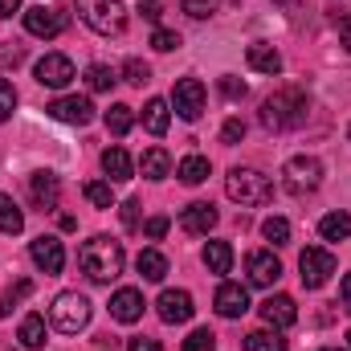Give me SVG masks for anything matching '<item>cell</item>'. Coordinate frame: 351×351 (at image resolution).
I'll list each match as a JSON object with an SVG mask.
<instances>
[{
	"label": "cell",
	"instance_id": "cell-1",
	"mask_svg": "<svg viewBox=\"0 0 351 351\" xmlns=\"http://www.w3.org/2000/svg\"><path fill=\"white\" fill-rule=\"evenodd\" d=\"M123 262H127L123 245L114 237H106V233L90 237L86 245L78 250V265H82V274H86L90 282H114L123 274Z\"/></svg>",
	"mask_w": 351,
	"mask_h": 351
},
{
	"label": "cell",
	"instance_id": "cell-2",
	"mask_svg": "<svg viewBox=\"0 0 351 351\" xmlns=\"http://www.w3.org/2000/svg\"><path fill=\"white\" fill-rule=\"evenodd\" d=\"M306 114H311V102H306L302 90H294V86L278 90V94H269L262 102V127L265 131H294V127L306 123Z\"/></svg>",
	"mask_w": 351,
	"mask_h": 351
},
{
	"label": "cell",
	"instance_id": "cell-3",
	"mask_svg": "<svg viewBox=\"0 0 351 351\" xmlns=\"http://www.w3.org/2000/svg\"><path fill=\"white\" fill-rule=\"evenodd\" d=\"M225 196L233 204H241V208H258V204L274 200V184L258 168H233V172L225 176Z\"/></svg>",
	"mask_w": 351,
	"mask_h": 351
},
{
	"label": "cell",
	"instance_id": "cell-4",
	"mask_svg": "<svg viewBox=\"0 0 351 351\" xmlns=\"http://www.w3.org/2000/svg\"><path fill=\"white\" fill-rule=\"evenodd\" d=\"M49 323L62 331V335H78L90 327V298L78 290H62L49 306Z\"/></svg>",
	"mask_w": 351,
	"mask_h": 351
},
{
	"label": "cell",
	"instance_id": "cell-5",
	"mask_svg": "<svg viewBox=\"0 0 351 351\" xmlns=\"http://www.w3.org/2000/svg\"><path fill=\"white\" fill-rule=\"evenodd\" d=\"M74 4H78L82 21H86L98 37H119V33L127 29V8H123V0H74Z\"/></svg>",
	"mask_w": 351,
	"mask_h": 351
},
{
	"label": "cell",
	"instance_id": "cell-6",
	"mask_svg": "<svg viewBox=\"0 0 351 351\" xmlns=\"http://www.w3.org/2000/svg\"><path fill=\"white\" fill-rule=\"evenodd\" d=\"M319 184H323V164L315 160V156H294V160H286V168H282V188L290 192V196H311V192H319Z\"/></svg>",
	"mask_w": 351,
	"mask_h": 351
},
{
	"label": "cell",
	"instance_id": "cell-7",
	"mask_svg": "<svg viewBox=\"0 0 351 351\" xmlns=\"http://www.w3.org/2000/svg\"><path fill=\"white\" fill-rule=\"evenodd\" d=\"M298 269H302V286L306 290H319L327 286V278L335 274V254L331 250H319V245H306L298 254Z\"/></svg>",
	"mask_w": 351,
	"mask_h": 351
},
{
	"label": "cell",
	"instance_id": "cell-8",
	"mask_svg": "<svg viewBox=\"0 0 351 351\" xmlns=\"http://www.w3.org/2000/svg\"><path fill=\"white\" fill-rule=\"evenodd\" d=\"M172 106L184 123H196L204 114V82L200 78H180L172 90Z\"/></svg>",
	"mask_w": 351,
	"mask_h": 351
},
{
	"label": "cell",
	"instance_id": "cell-9",
	"mask_svg": "<svg viewBox=\"0 0 351 351\" xmlns=\"http://www.w3.org/2000/svg\"><path fill=\"white\" fill-rule=\"evenodd\" d=\"M78 74H74V62L66 58V53H45L41 62H37V82L41 86H49V90H62V86H70Z\"/></svg>",
	"mask_w": 351,
	"mask_h": 351
},
{
	"label": "cell",
	"instance_id": "cell-10",
	"mask_svg": "<svg viewBox=\"0 0 351 351\" xmlns=\"http://www.w3.org/2000/svg\"><path fill=\"white\" fill-rule=\"evenodd\" d=\"M45 110H49L58 123H74V127L94 123V102H90V98H78V94H70V98H53Z\"/></svg>",
	"mask_w": 351,
	"mask_h": 351
},
{
	"label": "cell",
	"instance_id": "cell-11",
	"mask_svg": "<svg viewBox=\"0 0 351 351\" xmlns=\"http://www.w3.org/2000/svg\"><path fill=\"white\" fill-rule=\"evenodd\" d=\"M29 258H33V265H37L41 274H62V265H66V250H62L58 237L41 233V237L29 245Z\"/></svg>",
	"mask_w": 351,
	"mask_h": 351
},
{
	"label": "cell",
	"instance_id": "cell-12",
	"mask_svg": "<svg viewBox=\"0 0 351 351\" xmlns=\"http://www.w3.org/2000/svg\"><path fill=\"white\" fill-rule=\"evenodd\" d=\"M25 29L33 33V37H58L62 29H66V16L58 12V8H45V4H33V8H25Z\"/></svg>",
	"mask_w": 351,
	"mask_h": 351
},
{
	"label": "cell",
	"instance_id": "cell-13",
	"mask_svg": "<svg viewBox=\"0 0 351 351\" xmlns=\"http://www.w3.org/2000/svg\"><path fill=\"white\" fill-rule=\"evenodd\" d=\"M213 306H217V315H221V319H241V315L250 311V290H245L241 282H221V290H217Z\"/></svg>",
	"mask_w": 351,
	"mask_h": 351
},
{
	"label": "cell",
	"instance_id": "cell-14",
	"mask_svg": "<svg viewBox=\"0 0 351 351\" xmlns=\"http://www.w3.org/2000/svg\"><path fill=\"white\" fill-rule=\"evenodd\" d=\"M245 274H250V286H274L282 278V262L274 258V250H254L245 258Z\"/></svg>",
	"mask_w": 351,
	"mask_h": 351
},
{
	"label": "cell",
	"instance_id": "cell-15",
	"mask_svg": "<svg viewBox=\"0 0 351 351\" xmlns=\"http://www.w3.org/2000/svg\"><path fill=\"white\" fill-rule=\"evenodd\" d=\"M217 208L208 204V200H196V204H188L184 213H180V229L184 233H192V237H208V229H217Z\"/></svg>",
	"mask_w": 351,
	"mask_h": 351
},
{
	"label": "cell",
	"instance_id": "cell-16",
	"mask_svg": "<svg viewBox=\"0 0 351 351\" xmlns=\"http://www.w3.org/2000/svg\"><path fill=\"white\" fill-rule=\"evenodd\" d=\"M258 311H262V319L274 327V331L294 327V319H298V306H294V298H290V294H269Z\"/></svg>",
	"mask_w": 351,
	"mask_h": 351
},
{
	"label": "cell",
	"instance_id": "cell-17",
	"mask_svg": "<svg viewBox=\"0 0 351 351\" xmlns=\"http://www.w3.org/2000/svg\"><path fill=\"white\" fill-rule=\"evenodd\" d=\"M29 196H33V204H37L41 213L58 208V200H62V184H58V176L53 172H33L29 176Z\"/></svg>",
	"mask_w": 351,
	"mask_h": 351
},
{
	"label": "cell",
	"instance_id": "cell-18",
	"mask_svg": "<svg viewBox=\"0 0 351 351\" xmlns=\"http://www.w3.org/2000/svg\"><path fill=\"white\" fill-rule=\"evenodd\" d=\"M110 319H119V323H139V319H143V294H139L135 286L114 290V294H110Z\"/></svg>",
	"mask_w": 351,
	"mask_h": 351
},
{
	"label": "cell",
	"instance_id": "cell-19",
	"mask_svg": "<svg viewBox=\"0 0 351 351\" xmlns=\"http://www.w3.org/2000/svg\"><path fill=\"white\" fill-rule=\"evenodd\" d=\"M156 306H160V319H164V323H172V327H176V323H188V319H192V311H196L188 290H164Z\"/></svg>",
	"mask_w": 351,
	"mask_h": 351
},
{
	"label": "cell",
	"instance_id": "cell-20",
	"mask_svg": "<svg viewBox=\"0 0 351 351\" xmlns=\"http://www.w3.org/2000/svg\"><path fill=\"white\" fill-rule=\"evenodd\" d=\"M245 62H250V70H258V74H282V53L274 49V45H265V41H254L250 49H245Z\"/></svg>",
	"mask_w": 351,
	"mask_h": 351
},
{
	"label": "cell",
	"instance_id": "cell-21",
	"mask_svg": "<svg viewBox=\"0 0 351 351\" xmlns=\"http://www.w3.org/2000/svg\"><path fill=\"white\" fill-rule=\"evenodd\" d=\"M102 172L110 184H127L131 176H135V164H131V156L123 152V147H106L102 152Z\"/></svg>",
	"mask_w": 351,
	"mask_h": 351
},
{
	"label": "cell",
	"instance_id": "cell-22",
	"mask_svg": "<svg viewBox=\"0 0 351 351\" xmlns=\"http://www.w3.org/2000/svg\"><path fill=\"white\" fill-rule=\"evenodd\" d=\"M168 123H172V102H164V98H147V106H143V127H147L152 135H164Z\"/></svg>",
	"mask_w": 351,
	"mask_h": 351
},
{
	"label": "cell",
	"instance_id": "cell-23",
	"mask_svg": "<svg viewBox=\"0 0 351 351\" xmlns=\"http://www.w3.org/2000/svg\"><path fill=\"white\" fill-rule=\"evenodd\" d=\"M135 269L143 274V282H164V274H168V258H164L160 250H139Z\"/></svg>",
	"mask_w": 351,
	"mask_h": 351
},
{
	"label": "cell",
	"instance_id": "cell-24",
	"mask_svg": "<svg viewBox=\"0 0 351 351\" xmlns=\"http://www.w3.org/2000/svg\"><path fill=\"white\" fill-rule=\"evenodd\" d=\"M16 339H21V348H29V351L45 348V319H41V315H25Z\"/></svg>",
	"mask_w": 351,
	"mask_h": 351
},
{
	"label": "cell",
	"instance_id": "cell-25",
	"mask_svg": "<svg viewBox=\"0 0 351 351\" xmlns=\"http://www.w3.org/2000/svg\"><path fill=\"white\" fill-rule=\"evenodd\" d=\"M139 168H143L147 180H164V176L172 172V156H168L164 147H147V152H143V160H139Z\"/></svg>",
	"mask_w": 351,
	"mask_h": 351
},
{
	"label": "cell",
	"instance_id": "cell-26",
	"mask_svg": "<svg viewBox=\"0 0 351 351\" xmlns=\"http://www.w3.org/2000/svg\"><path fill=\"white\" fill-rule=\"evenodd\" d=\"M319 233H323V241H348L351 237V213H327L319 221Z\"/></svg>",
	"mask_w": 351,
	"mask_h": 351
},
{
	"label": "cell",
	"instance_id": "cell-27",
	"mask_svg": "<svg viewBox=\"0 0 351 351\" xmlns=\"http://www.w3.org/2000/svg\"><path fill=\"white\" fill-rule=\"evenodd\" d=\"M21 229H25V213H21V204H16L12 196H4V192H0V233L16 237Z\"/></svg>",
	"mask_w": 351,
	"mask_h": 351
},
{
	"label": "cell",
	"instance_id": "cell-28",
	"mask_svg": "<svg viewBox=\"0 0 351 351\" xmlns=\"http://www.w3.org/2000/svg\"><path fill=\"white\" fill-rule=\"evenodd\" d=\"M204 265H208L213 274H229V269H233V245H229V241H208V245H204Z\"/></svg>",
	"mask_w": 351,
	"mask_h": 351
},
{
	"label": "cell",
	"instance_id": "cell-29",
	"mask_svg": "<svg viewBox=\"0 0 351 351\" xmlns=\"http://www.w3.org/2000/svg\"><path fill=\"white\" fill-rule=\"evenodd\" d=\"M102 119H106V131H110V135H127V131L135 127V110H131L127 102H114Z\"/></svg>",
	"mask_w": 351,
	"mask_h": 351
},
{
	"label": "cell",
	"instance_id": "cell-30",
	"mask_svg": "<svg viewBox=\"0 0 351 351\" xmlns=\"http://www.w3.org/2000/svg\"><path fill=\"white\" fill-rule=\"evenodd\" d=\"M290 343L282 339V331H250L245 335V351H286Z\"/></svg>",
	"mask_w": 351,
	"mask_h": 351
},
{
	"label": "cell",
	"instance_id": "cell-31",
	"mask_svg": "<svg viewBox=\"0 0 351 351\" xmlns=\"http://www.w3.org/2000/svg\"><path fill=\"white\" fill-rule=\"evenodd\" d=\"M176 172H180L184 184H204V180H208V160H204V156H184Z\"/></svg>",
	"mask_w": 351,
	"mask_h": 351
},
{
	"label": "cell",
	"instance_id": "cell-32",
	"mask_svg": "<svg viewBox=\"0 0 351 351\" xmlns=\"http://www.w3.org/2000/svg\"><path fill=\"white\" fill-rule=\"evenodd\" d=\"M262 237L269 241V245H290V221H286V217H265Z\"/></svg>",
	"mask_w": 351,
	"mask_h": 351
},
{
	"label": "cell",
	"instance_id": "cell-33",
	"mask_svg": "<svg viewBox=\"0 0 351 351\" xmlns=\"http://www.w3.org/2000/svg\"><path fill=\"white\" fill-rule=\"evenodd\" d=\"M82 192H86V200L94 204V208H114V192H110V180H90Z\"/></svg>",
	"mask_w": 351,
	"mask_h": 351
},
{
	"label": "cell",
	"instance_id": "cell-34",
	"mask_svg": "<svg viewBox=\"0 0 351 351\" xmlns=\"http://www.w3.org/2000/svg\"><path fill=\"white\" fill-rule=\"evenodd\" d=\"M29 294H33V282H29V278H21L12 290H4V294H0V315H12V306H16V302H25Z\"/></svg>",
	"mask_w": 351,
	"mask_h": 351
},
{
	"label": "cell",
	"instance_id": "cell-35",
	"mask_svg": "<svg viewBox=\"0 0 351 351\" xmlns=\"http://www.w3.org/2000/svg\"><path fill=\"white\" fill-rule=\"evenodd\" d=\"M86 82H90V90H110L114 82H119V74H114L110 66H90V70H86Z\"/></svg>",
	"mask_w": 351,
	"mask_h": 351
},
{
	"label": "cell",
	"instance_id": "cell-36",
	"mask_svg": "<svg viewBox=\"0 0 351 351\" xmlns=\"http://www.w3.org/2000/svg\"><path fill=\"white\" fill-rule=\"evenodd\" d=\"M184 351H217V335L208 327H196L188 339H184Z\"/></svg>",
	"mask_w": 351,
	"mask_h": 351
},
{
	"label": "cell",
	"instance_id": "cell-37",
	"mask_svg": "<svg viewBox=\"0 0 351 351\" xmlns=\"http://www.w3.org/2000/svg\"><path fill=\"white\" fill-rule=\"evenodd\" d=\"M184 4V12L192 16V21H204V16H213L217 8H221V0H180Z\"/></svg>",
	"mask_w": 351,
	"mask_h": 351
},
{
	"label": "cell",
	"instance_id": "cell-38",
	"mask_svg": "<svg viewBox=\"0 0 351 351\" xmlns=\"http://www.w3.org/2000/svg\"><path fill=\"white\" fill-rule=\"evenodd\" d=\"M123 78H127L131 86H143V82L152 78V70H147V62H139V58H131V62L123 66Z\"/></svg>",
	"mask_w": 351,
	"mask_h": 351
},
{
	"label": "cell",
	"instance_id": "cell-39",
	"mask_svg": "<svg viewBox=\"0 0 351 351\" xmlns=\"http://www.w3.org/2000/svg\"><path fill=\"white\" fill-rule=\"evenodd\" d=\"M12 110H16V90H12L8 78H0V123L12 119Z\"/></svg>",
	"mask_w": 351,
	"mask_h": 351
},
{
	"label": "cell",
	"instance_id": "cell-40",
	"mask_svg": "<svg viewBox=\"0 0 351 351\" xmlns=\"http://www.w3.org/2000/svg\"><path fill=\"white\" fill-rule=\"evenodd\" d=\"M152 49H160V53L180 49V33H172V29H156V33H152Z\"/></svg>",
	"mask_w": 351,
	"mask_h": 351
},
{
	"label": "cell",
	"instance_id": "cell-41",
	"mask_svg": "<svg viewBox=\"0 0 351 351\" xmlns=\"http://www.w3.org/2000/svg\"><path fill=\"white\" fill-rule=\"evenodd\" d=\"M139 208H143L139 200H123V204H119V217H123V229H131V233L139 229Z\"/></svg>",
	"mask_w": 351,
	"mask_h": 351
},
{
	"label": "cell",
	"instance_id": "cell-42",
	"mask_svg": "<svg viewBox=\"0 0 351 351\" xmlns=\"http://www.w3.org/2000/svg\"><path fill=\"white\" fill-rule=\"evenodd\" d=\"M221 94H225L229 102H241V98H245V82L233 78V74H225V78H221Z\"/></svg>",
	"mask_w": 351,
	"mask_h": 351
},
{
	"label": "cell",
	"instance_id": "cell-43",
	"mask_svg": "<svg viewBox=\"0 0 351 351\" xmlns=\"http://www.w3.org/2000/svg\"><path fill=\"white\" fill-rule=\"evenodd\" d=\"M221 139H225L229 147H233V143H241V139H245V123H241V119H229V123L221 127Z\"/></svg>",
	"mask_w": 351,
	"mask_h": 351
},
{
	"label": "cell",
	"instance_id": "cell-44",
	"mask_svg": "<svg viewBox=\"0 0 351 351\" xmlns=\"http://www.w3.org/2000/svg\"><path fill=\"white\" fill-rule=\"evenodd\" d=\"M168 225H172V221H168V217H152V221H147V225H143V233H147V241H160V237H164V233H168Z\"/></svg>",
	"mask_w": 351,
	"mask_h": 351
},
{
	"label": "cell",
	"instance_id": "cell-45",
	"mask_svg": "<svg viewBox=\"0 0 351 351\" xmlns=\"http://www.w3.org/2000/svg\"><path fill=\"white\" fill-rule=\"evenodd\" d=\"M21 62H25V49L4 41V45H0V66H21Z\"/></svg>",
	"mask_w": 351,
	"mask_h": 351
},
{
	"label": "cell",
	"instance_id": "cell-46",
	"mask_svg": "<svg viewBox=\"0 0 351 351\" xmlns=\"http://www.w3.org/2000/svg\"><path fill=\"white\" fill-rule=\"evenodd\" d=\"M139 12H143V21H152V25H156L164 8H160V0H139Z\"/></svg>",
	"mask_w": 351,
	"mask_h": 351
},
{
	"label": "cell",
	"instance_id": "cell-47",
	"mask_svg": "<svg viewBox=\"0 0 351 351\" xmlns=\"http://www.w3.org/2000/svg\"><path fill=\"white\" fill-rule=\"evenodd\" d=\"M127 351H164L156 339H147V335H139V339H127Z\"/></svg>",
	"mask_w": 351,
	"mask_h": 351
},
{
	"label": "cell",
	"instance_id": "cell-48",
	"mask_svg": "<svg viewBox=\"0 0 351 351\" xmlns=\"http://www.w3.org/2000/svg\"><path fill=\"white\" fill-rule=\"evenodd\" d=\"M339 306L351 315V274H343V282H339Z\"/></svg>",
	"mask_w": 351,
	"mask_h": 351
},
{
	"label": "cell",
	"instance_id": "cell-49",
	"mask_svg": "<svg viewBox=\"0 0 351 351\" xmlns=\"http://www.w3.org/2000/svg\"><path fill=\"white\" fill-rule=\"evenodd\" d=\"M339 37H343V45H348V53H351V12L339 21Z\"/></svg>",
	"mask_w": 351,
	"mask_h": 351
},
{
	"label": "cell",
	"instance_id": "cell-50",
	"mask_svg": "<svg viewBox=\"0 0 351 351\" xmlns=\"http://www.w3.org/2000/svg\"><path fill=\"white\" fill-rule=\"evenodd\" d=\"M16 8H21V0H0V21H4V16H12Z\"/></svg>",
	"mask_w": 351,
	"mask_h": 351
},
{
	"label": "cell",
	"instance_id": "cell-51",
	"mask_svg": "<svg viewBox=\"0 0 351 351\" xmlns=\"http://www.w3.org/2000/svg\"><path fill=\"white\" fill-rule=\"evenodd\" d=\"M319 351H348V348H319Z\"/></svg>",
	"mask_w": 351,
	"mask_h": 351
},
{
	"label": "cell",
	"instance_id": "cell-52",
	"mask_svg": "<svg viewBox=\"0 0 351 351\" xmlns=\"http://www.w3.org/2000/svg\"><path fill=\"white\" fill-rule=\"evenodd\" d=\"M274 4H294V0H274Z\"/></svg>",
	"mask_w": 351,
	"mask_h": 351
},
{
	"label": "cell",
	"instance_id": "cell-53",
	"mask_svg": "<svg viewBox=\"0 0 351 351\" xmlns=\"http://www.w3.org/2000/svg\"><path fill=\"white\" fill-rule=\"evenodd\" d=\"M348 351H351V331H348Z\"/></svg>",
	"mask_w": 351,
	"mask_h": 351
},
{
	"label": "cell",
	"instance_id": "cell-54",
	"mask_svg": "<svg viewBox=\"0 0 351 351\" xmlns=\"http://www.w3.org/2000/svg\"><path fill=\"white\" fill-rule=\"evenodd\" d=\"M348 139H351V131H348Z\"/></svg>",
	"mask_w": 351,
	"mask_h": 351
}]
</instances>
